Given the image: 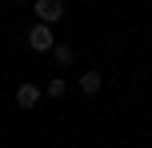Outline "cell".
I'll return each mask as SVG.
<instances>
[{
  "instance_id": "6da1fadb",
  "label": "cell",
  "mask_w": 152,
  "mask_h": 148,
  "mask_svg": "<svg viewBox=\"0 0 152 148\" xmlns=\"http://www.w3.org/2000/svg\"><path fill=\"white\" fill-rule=\"evenodd\" d=\"M28 48H32V52H52V48H56L52 28H48V24H32V28H28Z\"/></svg>"
},
{
  "instance_id": "7a4b0ae2",
  "label": "cell",
  "mask_w": 152,
  "mask_h": 148,
  "mask_svg": "<svg viewBox=\"0 0 152 148\" xmlns=\"http://www.w3.org/2000/svg\"><path fill=\"white\" fill-rule=\"evenodd\" d=\"M32 8H36L40 24H48V28H52L56 20H64V4H60V0H36Z\"/></svg>"
},
{
  "instance_id": "3957f363",
  "label": "cell",
  "mask_w": 152,
  "mask_h": 148,
  "mask_svg": "<svg viewBox=\"0 0 152 148\" xmlns=\"http://www.w3.org/2000/svg\"><path fill=\"white\" fill-rule=\"evenodd\" d=\"M40 96H44V88L28 84V80H24V84L16 88V104H20V108H36V104H40Z\"/></svg>"
},
{
  "instance_id": "277c9868",
  "label": "cell",
  "mask_w": 152,
  "mask_h": 148,
  "mask_svg": "<svg viewBox=\"0 0 152 148\" xmlns=\"http://www.w3.org/2000/svg\"><path fill=\"white\" fill-rule=\"evenodd\" d=\"M100 84H104V80H100V72H84V76H80V92H84V96H96Z\"/></svg>"
},
{
  "instance_id": "5b68a950",
  "label": "cell",
  "mask_w": 152,
  "mask_h": 148,
  "mask_svg": "<svg viewBox=\"0 0 152 148\" xmlns=\"http://www.w3.org/2000/svg\"><path fill=\"white\" fill-rule=\"evenodd\" d=\"M52 56H56V64H72V44H56Z\"/></svg>"
},
{
  "instance_id": "8992f818",
  "label": "cell",
  "mask_w": 152,
  "mask_h": 148,
  "mask_svg": "<svg viewBox=\"0 0 152 148\" xmlns=\"http://www.w3.org/2000/svg\"><path fill=\"white\" fill-rule=\"evenodd\" d=\"M44 96H64V80L52 76V80H48V88H44Z\"/></svg>"
}]
</instances>
